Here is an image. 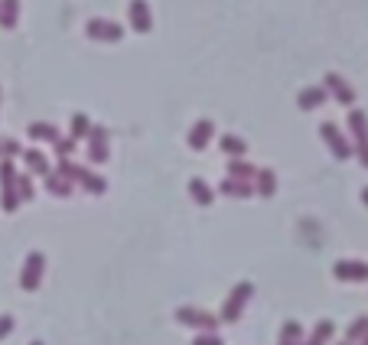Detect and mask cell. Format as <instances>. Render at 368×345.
<instances>
[{"label":"cell","instance_id":"6da1fadb","mask_svg":"<svg viewBox=\"0 0 368 345\" xmlns=\"http://www.w3.org/2000/svg\"><path fill=\"white\" fill-rule=\"evenodd\" d=\"M56 173L72 179L76 186H82L88 196H104V192H108V179H104L101 173H94V169L72 163V157H56Z\"/></svg>","mask_w":368,"mask_h":345},{"label":"cell","instance_id":"7a4b0ae2","mask_svg":"<svg viewBox=\"0 0 368 345\" xmlns=\"http://www.w3.org/2000/svg\"><path fill=\"white\" fill-rule=\"evenodd\" d=\"M255 297V283L251 280H241V283H235L232 287V293L225 297V303H222V313H218V319L222 323H238V319L245 316V307H248V300Z\"/></svg>","mask_w":368,"mask_h":345},{"label":"cell","instance_id":"3957f363","mask_svg":"<svg viewBox=\"0 0 368 345\" xmlns=\"http://www.w3.org/2000/svg\"><path fill=\"white\" fill-rule=\"evenodd\" d=\"M0 206H3L7 215H13L20 209L17 167H13V160H0Z\"/></svg>","mask_w":368,"mask_h":345},{"label":"cell","instance_id":"277c9868","mask_svg":"<svg viewBox=\"0 0 368 345\" xmlns=\"http://www.w3.org/2000/svg\"><path fill=\"white\" fill-rule=\"evenodd\" d=\"M176 323H180V326L196 329V332H215L222 319H218L215 313H208V309H199V307H180V309H176Z\"/></svg>","mask_w":368,"mask_h":345},{"label":"cell","instance_id":"5b68a950","mask_svg":"<svg viewBox=\"0 0 368 345\" xmlns=\"http://www.w3.org/2000/svg\"><path fill=\"white\" fill-rule=\"evenodd\" d=\"M320 137H323V143L330 147V153H332L336 160H342V163H346V160H352V140L342 134L339 124L323 121V124H320Z\"/></svg>","mask_w":368,"mask_h":345},{"label":"cell","instance_id":"8992f818","mask_svg":"<svg viewBox=\"0 0 368 345\" xmlns=\"http://www.w3.org/2000/svg\"><path fill=\"white\" fill-rule=\"evenodd\" d=\"M43 274H46V254H43V251H29L27 261H23V271H20V290H27V293L39 290Z\"/></svg>","mask_w":368,"mask_h":345},{"label":"cell","instance_id":"52a82bcc","mask_svg":"<svg viewBox=\"0 0 368 345\" xmlns=\"http://www.w3.org/2000/svg\"><path fill=\"white\" fill-rule=\"evenodd\" d=\"M85 36L92 43H121L124 39V27L114 23V20H101V17H92L85 23Z\"/></svg>","mask_w":368,"mask_h":345},{"label":"cell","instance_id":"ba28073f","mask_svg":"<svg viewBox=\"0 0 368 345\" xmlns=\"http://www.w3.org/2000/svg\"><path fill=\"white\" fill-rule=\"evenodd\" d=\"M323 88H326L332 101H339L342 108H352V104H355V88H352V85L346 82L339 72H326V78H323Z\"/></svg>","mask_w":368,"mask_h":345},{"label":"cell","instance_id":"9c48e42d","mask_svg":"<svg viewBox=\"0 0 368 345\" xmlns=\"http://www.w3.org/2000/svg\"><path fill=\"white\" fill-rule=\"evenodd\" d=\"M85 153H88V160H92V163H98V167H101V163H108V157H111V153H108V127H101V124H92V131H88V137H85Z\"/></svg>","mask_w":368,"mask_h":345},{"label":"cell","instance_id":"30bf717a","mask_svg":"<svg viewBox=\"0 0 368 345\" xmlns=\"http://www.w3.org/2000/svg\"><path fill=\"white\" fill-rule=\"evenodd\" d=\"M332 277L342 280V283H365L368 264L365 261H336L332 264Z\"/></svg>","mask_w":368,"mask_h":345},{"label":"cell","instance_id":"8fae6325","mask_svg":"<svg viewBox=\"0 0 368 345\" xmlns=\"http://www.w3.org/2000/svg\"><path fill=\"white\" fill-rule=\"evenodd\" d=\"M127 20H131L134 33H150L153 29V13L147 0H131L127 3Z\"/></svg>","mask_w":368,"mask_h":345},{"label":"cell","instance_id":"7c38bea8","mask_svg":"<svg viewBox=\"0 0 368 345\" xmlns=\"http://www.w3.org/2000/svg\"><path fill=\"white\" fill-rule=\"evenodd\" d=\"M326 101H330V92H326L323 85H306V88H300V94H297V108H300V111H316V108H323Z\"/></svg>","mask_w":368,"mask_h":345},{"label":"cell","instance_id":"4fadbf2b","mask_svg":"<svg viewBox=\"0 0 368 345\" xmlns=\"http://www.w3.org/2000/svg\"><path fill=\"white\" fill-rule=\"evenodd\" d=\"M212 134H215V124L208 121V118L196 121V124H192V131H189V137H186L189 150H196V153H202V150H206L208 143H212Z\"/></svg>","mask_w":368,"mask_h":345},{"label":"cell","instance_id":"5bb4252c","mask_svg":"<svg viewBox=\"0 0 368 345\" xmlns=\"http://www.w3.org/2000/svg\"><path fill=\"white\" fill-rule=\"evenodd\" d=\"M218 192L228 199H251L255 196V183L251 179H235V176H225L218 183Z\"/></svg>","mask_w":368,"mask_h":345},{"label":"cell","instance_id":"9a60e30c","mask_svg":"<svg viewBox=\"0 0 368 345\" xmlns=\"http://www.w3.org/2000/svg\"><path fill=\"white\" fill-rule=\"evenodd\" d=\"M43 186H46L49 196H56V199H69L72 192H76V183H72V179H66L62 173H52V169L43 176Z\"/></svg>","mask_w":368,"mask_h":345},{"label":"cell","instance_id":"2e32d148","mask_svg":"<svg viewBox=\"0 0 368 345\" xmlns=\"http://www.w3.org/2000/svg\"><path fill=\"white\" fill-rule=\"evenodd\" d=\"M20 160L27 163V173H33V176H46L49 169H52V167H49V157L43 153V150H36V147L23 150V153H20Z\"/></svg>","mask_w":368,"mask_h":345},{"label":"cell","instance_id":"e0dca14e","mask_svg":"<svg viewBox=\"0 0 368 345\" xmlns=\"http://www.w3.org/2000/svg\"><path fill=\"white\" fill-rule=\"evenodd\" d=\"M255 196H261V199H271L277 192V173L271 167H264V169H257L255 173Z\"/></svg>","mask_w":368,"mask_h":345},{"label":"cell","instance_id":"ac0fdd59","mask_svg":"<svg viewBox=\"0 0 368 345\" xmlns=\"http://www.w3.org/2000/svg\"><path fill=\"white\" fill-rule=\"evenodd\" d=\"M186 189H189V196H192V202H196V206L208 209L212 202H215V192H212V186H208V183H206L202 176H192Z\"/></svg>","mask_w":368,"mask_h":345},{"label":"cell","instance_id":"d6986e66","mask_svg":"<svg viewBox=\"0 0 368 345\" xmlns=\"http://www.w3.org/2000/svg\"><path fill=\"white\" fill-rule=\"evenodd\" d=\"M349 134H352V143H365L368 140V114L362 108H352L349 111Z\"/></svg>","mask_w":368,"mask_h":345},{"label":"cell","instance_id":"ffe728a7","mask_svg":"<svg viewBox=\"0 0 368 345\" xmlns=\"http://www.w3.org/2000/svg\"><path fill=\"white\" fill-rule=\"evenodd\" d=\"M27 134H29V140H39V143H56L62 137L56 124H49V121H33L27 127Z\"/></svg>","mask_w":368,"mask_h":345},{"label":"cell","instance_id":"44dd1931","mask_svg":"<svg viewBox=\"0 0 368 345\" xmlns=\"http://www.w3.org/2000/svg\"><path fill=\"white\" fill-rule=\"evenodd\" d=\"M332 336H336V323H332V319H320V323H316V329H313L310 336L303 339V345H326Z\"/></svg>","mask_w":368,"mask_h":345},{"label":"cell","instance_id":"7402d4cb","mask_svg":"<svg viewBox=\"0 0 368 345\" xmlns=\"http://www.w3.org/2000/svg\"><path fill=\"white\" fill-rule=\"evenodd\" d=\"M20 0H0V29H17Z\"/></svg>","mask_w":368,"mask_h":345},{"label":"cell","instance_id":"603a6c76","mask_svg":"<svg viewBox=\"0 0 368 345\" xmlns=\"http://www.w3.org/2000/svg\"><path fill=\"white\" fill-rule=\"evenodd\" d=\"M218 147H222V153H225V157H245V153H248L245 137H238V134H222Z\"/></svg>","mask_w":368,"mask_h":345},{"label":"cell","instance_id":"cb8c5ba5","mask_svg":"<svg viewBox=\"0 0 368 345\" xmlns=\"http://www.w3.org/2000/svg\"><path fill=\"white\" fill-rule=\"evenodd\" d=\"M277 345H303V326L297 323V319H287L281 326V339H277Z\"/></svg>","mask_w":368,"mask_h":345},{"label":"cell","instance_id":"d4e9b609","mask_svg":"<svg viewBox=\"0 0 368 345\" xmlns=\"http://www.w3.org/2000/svg\"><path fill=\"white\" fill-rule=\"evenodd\" d=\"M228 176H235V179H255V173L257 169L248 163L245 157H228Z\"/></svg>","mask_w":368,"mask_h":345},{"label":"cell","instance_id":"484cf974","mask_svg":"<svg viewBox=\"0 0 368 345\" xmlns=\"http://www.w3.org/2000/svg\"><path fill=\"white\" fill-rule=\"evenodd\" d=\"M88 131H92V121H88V114H72V127H69V137H72V140H85Z\"/></svg>","mask_w":368,"mask_h":345},{"label":"cell","instance_id":"4316f807","mask_svg":"<svg viewBox=\"0 0 368 345\" xmlns=\"http://www.w3.org/2000/svg\"><path fill=\"white\" fill-rule=\"evenodd\" d=\"M17 192H20V202H33V196H36L33 173H17Z\"/></svg>","mask_w":368,"mask_h":345},{"label":"cell","instance_id":"83f0119b","mask_svg":"<svg viewBox=\"0 0 368 345\" xmlns=\"http://www.w3.org/2000/svg\"><path fill=\"white\" fill-rule=\"evenodd\" d=\"M23 153V143L17 137H0V160H17Z\"/></svg>","mask_w":368,"mask_h":345},{"label":"cell","instance_id":"f1b7e54d","mask_svg":"<svg viewBox=\"0 0 368 345\" xmlns=\"http://www.w3.org/2000/svg\"><path fill=\"white\" fill-rule=\"evenodd\" d=\"M362 336H368V316L352 319V326L346 329V339H349V342H359Z\"/></svg>","mask_w":368,"mask_h":345},{"label":"cell","instance_id":"f546056e","mask_svg":"<svg viewBox=\"0 0 368 345\" xmlns=\"http://www.w3.org/2000/svg\"><path fill=\"white\" fill-rule=\"evenodd\" d=\"M76 143L78 140H72V137H59L52 147H56V157H72L76 153Z\"/></svg>","mask_w":368,"mask_h":345},{"label":"cell","instance_id":"4dcf8cb0","mask_svg":"<svg viewBox=\"0 0 368 345\" xmlns=\"http://www.w3.org/2000/svg\"><path fill=\"white\" fill-rule=\"evenodd\" d=\"M13 326H17V319L10 316V313H0V339H7L13 332Z\"/></svg>","mask_w":368,"mask_h":345},{"label":"cell","instance_id":"1f68e13d","mask_svg":"<svg viewBox=\"0 0 368 345\" xmlns=\"http://www.w3.org/2000/svg\"><path fill=\"white\" fill-rule=\"evenodd\" d=\"M192 345H225V342H222V336H215V332H199V336L192 339Z\"/></svg>","mask_w":368,"mask_h":345},{"label":"cell","instance_id":"d6a6232c","mask_svg":"<svg viewBox=\"0 0 368 345\" xmlns=\"http://www.w3.org/2000/svg\"><path fill=\"white\" fill-rule=\"evenodd\" d=\"M352 157H359V163L368 169V140L365 143H352Z\"/></svg>","mask_w":368,"mask_h":345},{"label":"cell","instance_id":"836d02e7","mask_svg":"<svg viewBox=\"0 0 368 345\" xmlns=\"http://www.w3.org/2000/svg\"><path fill=\"white\" fill-rule=\"evenodd\" d=\"M362 206H368V186L362 189Z\"/></svg>","mask_w":368,"mask_h":345},{"label":"cell","instance_id":"e575fe53","mask_svg":"<svg viewBox=\"0 0 368 345\" xmlns=\"http://www.w3.org/2000/svg\"><path fill=\"white\" fill-rule=\"evenodd\" d=\"M339 345H359V342H349V339H342V342Z\"/></svg>","mask_w":368,"mask_h":345},{"label":"cell","instance_id":"d590c367","mask_svg":"<svg viewBox=\"0 0 368 345\" xmlns=\"http://www.w3.org/2000/svg\"><path fill=\"white\" fill-rule=\"evenodd\" d=\"M359 345H368V336H362V339H359Z\"/></svg>","mask_w":368,"mask_h":345},{"label":"cell","instance_id":"8d00e7d4","mask_svg":"<svg viewBox=\"0 0 368 345\" xmlns=\"http://www.w3.org/2000/svg\"><path fill=\"white\" fill-rule=\"evenodd\" d=\"M29 345H46V342H29Z\"/></svg>","mask_w":368,"mask_h":345}]
</instances>
